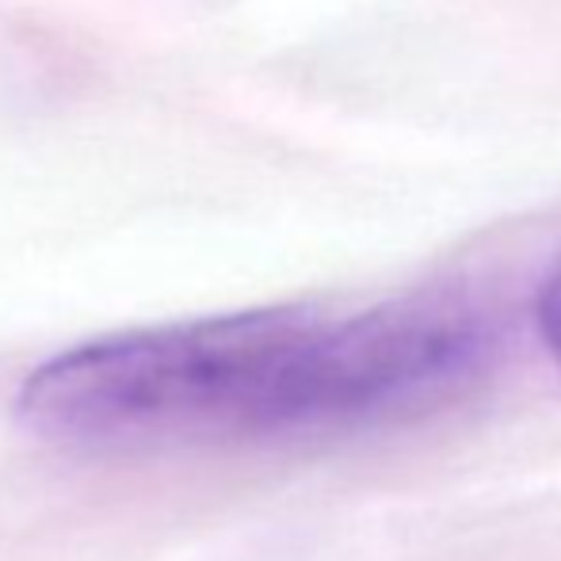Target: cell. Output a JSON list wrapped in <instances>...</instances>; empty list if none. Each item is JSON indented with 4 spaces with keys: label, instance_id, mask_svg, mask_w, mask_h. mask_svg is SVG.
<instances>
[{
    "label": "cell",
    "instance_id": "6da1fadb",
    "mask_svg": "<svg viewBox=\"0 0 561 561\" xmlns=\"http://www.w3.org/2000/svg\"><path fill=\"white\" fill-rule=\"evenodd\" d=\"M481 355L478 321L447 306H275L77 344L31 370L15 405L31 432L81 447L318 436L439 405Z\"/></svg>",
    "mask_w": 561,
    "mask_h": 561
},
{
    "label": "cell",
    "instance_id": "7a4b0ae2",
    "mask_svg": "<svg viewBox=\"0 0 561 561\" xmlns=\"http://www.w3.org/2000/svg\"><path fill=\"white\" fill-rule=\"evenodd\" d=\"M535 329H539V340L561 367V267L542 283L539 298H535Z\"/></svg>",
    "mask_w": 561,
    "mask_h": 561
}]
</instances>
